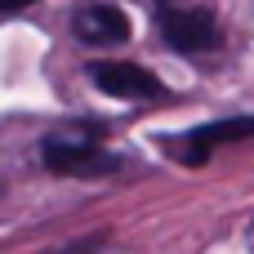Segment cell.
<instances>
[{"label":"cell","mask_w":254,"mask_h":254,"mask_svg":"<svg viewBox=\"0 0 254 254\" xmlns=\"http://www.w3.org/2000/svg\"><path fill=\"white\" fill-rule=\"evenodd\" d=\"M156 27H161V40L174 54H214L223 45V31H219V22L205 9L156 4Z\"/></svg>","instance_id":"cell-1"},{"label":"cell","mask_w":254,"mask_h":254,"mask_svg":"<svg viewBox=\"0 0 254 254\" xmlns=\"http://www.w3.org/2000/svg\"><path fill=\"white\" fill-rule=\"evenodd\" d=\"M40 161L49 174H63V179H107L121 170V156L103 152L98 143H85V138H45Z\"/></svg>","instance_id":"cell-2"},{"label":"cell","mask_w":254,"mask_h":254,"mask_svg":"<svg viewBox=\"0 0 254 254\" xmlns=\"http://www.w3.org/2000/svg\"><path fill=\"white\" fill-rule=\"evenodd\" d=\"M89 80L112 98H165V85L138 63H94Z\"/></svg>","instance_id":"cell-3"},{"label":"cell","mask_w":254,"mask_h":254,"mask_svg":"<svg viewBox=\"0 0 254 254\" xmlns=\"http://www.w3.org/2000/svg\"><path fill=\"white\" fill-rule=\"evenodd\" d=\"M241 138H254V116L210 121V125L192 129V134L179 143V161H183V165H205L214 147H223V143H241Z\"/></svg>","instance_id":"cell-4"},{"label":"cell","mask_w":254,"mask_h":254,"mask_svg":"<svg viewBox=\"0 0 254 254\" xmlns=\"http://www.w3.org/2000/svg\"><path fill=\"white\" fill-rule=\"evenodd\" d=\"M71 31H76V40L107 49V45H125L129 40V18L116 4H80L71 13Z\"/></svg>","instance_id":"cell-5"},{"label":"cell","mask_w":254,"mask_h":254,"mask_svg":"<svg viewBox=\"0 0 254 254\" xmlns=\"http://www.w3.org/2000/svg\"><path fill=\"white\" fill-rule=\"evenodd\" d=\"M27 4H36V0H0V13H18V9H27Z\"/></svg>","instance_id":"cell-6"}]
</instances>
